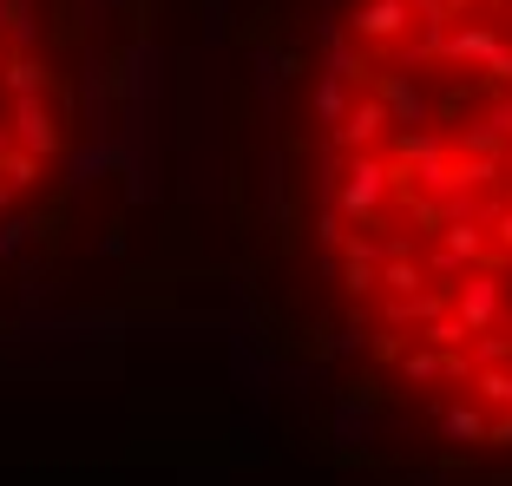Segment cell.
I'll use <instances>...</instances> for the list:
<instances>
[{
	"label": "cell",
	"mask_w": 512,
	"mask_h": 486,
	"mask_svg": "<svg viewBox=\"0 0 512 486\" xmlns=\"http://www.w3.org/2000/svg\"><path fill=\"white\" fill-rule=\"evenodd\" d=\"M256 335L388 486H512V0L250 14Z\"/></svg>",
	"instance_id": "cell-1"
},
{
	"label": "cell",
	"mask_w": 512,
	"mask_h": 486,
	"mask_svg": "<svg viewBox=\"0 0 512 486\" xmlns=\"http://www.w3.org/2000/svg\"><path fill=\"white\" fill-rule=\"evenodd\" d=\"M99 0H0V270L60 224L99 158Z\"/></svg>",
	"instance_id": "cell-2"
}]
</instances>
